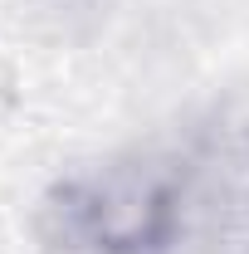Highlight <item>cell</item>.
Wrapping results in <instances>:
<instances>
[{"label": "cell", "mask_w": 249, "mask_h": 254, "mask_svg": "<svg viewBox=\"0 0 249 254\" xmlns=\"http://www.w3.org/2000/svg\"><path fill=\"white\" fill-rule=\"evenodd\" d=\"M59 235L83 254H161L181 230V190L152 161H113L63 186Z\"/></svg>", "instance_id": "cell-1"}]
</instances>
